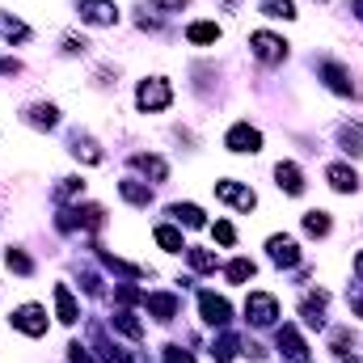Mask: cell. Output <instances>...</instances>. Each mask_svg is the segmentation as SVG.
Listing matches in <instances>:
<instances>
[{"mask_svg": "<svg viewBox=\"0 0 363 363\" xmlns=\"http://www.w3.org/2000/svg\"><path fill=\"white\" fill-rule=\"evenodd\" d=\"M135 101H140V110H165V106L173 101V93H169V85L156 76V80H144V85H140Z\"/></svg>", "mask_w": 363, "mask_h": 363, "instance_id": "obj_1", "label": "cell"}, {"mask_svg": "<svg viewBox=\"0 0 363 363\" xmlns=\"http://www.w3.org/2000/svg\"><path fill=\"white\" fill-rule=\"evenodd\" d=\"M245 313L254 317V326H271V321L279 317V300L266 296V292H254V296L245 300Z\"/></svg>", "mask_w": 363, "mask_h": 363, "instance_id": "obj_2", "label": "cell"}, {"mask_svg": "<svg viewBox=\"0 0 363 363\" xmlns=\"http://www.w3.org/2000/svg\"><path fill=\"white\" fill-rule=\"evenodd\" d=\"M21 334H30V338H38V334H47V317H42V309L38 304H21L13 317H8Z\"/></svg>", "mask_w": 363, "mask_h": 363, "instance_id": "obj_3", "label": "cell"}, {"mask_svg": "<svg viewBox=\"0 0 363 363\" xmlns=\"http://www.w3.org/2000/svg\"><path fill=\"white\" fill-rule=\"evenodd\" d=\"M250 42H254V55H258V59H266V63H279V59L288 55V42H283V38H275V34H266V30H258Z\"/></svg>", "mask_w": 363, "mask_h": 363, "instance_id": "obj_4", "label": "cell"}, {"mask_svg": "<svg viewBox=\"0 0 363 363\" xmlns=\"http://www.w3.org/2000/svg\"><path fill=\"white\" fill-rule=\"evenodd\" d=\"M224 144H228L233 152H258V148H262V135H258L250 123H237V127L228 131V140H224Z\"/></svg>", "mask_w": 363, "mask_h": 363, "instance_id": "obj_5", "label": "cell"}, {"mask_svg": "<svg viewBox=\"0 0 363 363\" xmlns=\"http://www.w3.org/2000/svg\"><path fill=\"white\" fill-rule=\"evenodd\" d=\"M216 195L220 199H228L233 207H241V211H250L258 199H254V190H245V186H237V182H216Z\"/></svg>", "mask_w": 363, "mask_h": 363, "instance_id": "obj_6", "label": "cell"}, {"mask_svg": "<svg viewBox=\"0 0 363 363\" xmlns=\"http://www.w3.org/2000/svg\"><path fill=\"white\" fill-rule=\"evenodd\" d=\"M326 178H330V186H334V190H343V195L359 190V178H355V169H347V165H330V169H326Z\"/></svg>", "mask_w": 363, "mask_h": 363, "instance_id": "obj_7", "label": "cell"}, {"mask_svg": "<svg viewBox=\"0 0 363 363\" xmlns=\"http://www.w3.org/2000/svg\"><path fill=\"white\" fill-rule=\"evenodd\" d=\"M80 8H85V17H89V21H97V25H106V21H114V17H118V8H114L110 0H80Z\"/></svg>", "mask_w": 363, "mask_h": 363, "instance_id": "obj_8", "label": "cell"}, {"mask_svg": "<svg viewBox=\"0 0 363 363\" xmlns=\"http://www.w3.org/2000/svg\"><path fill=\"white\" fill-rule=\"evenodd\" d=\"M275 178H279V190H288V195H300V190H304V182H300V169H296L292 161H283V165L275 169Z\"/></svg>", "mask_w": 363, "mask_h": 363, "instance_id": "obj_9", "label": "cell"}, {"mask_svg": "<svg viewBox=\"0 0 363 363\" xmlns=\"http://www.w3.org/2000/svg\"><path fill=\"white\" fill-rule=\"evenodd\" d=\"M271 258L283 262V266H296V258H300L296 254V241L292 237H271Z\"/></svg>", "mask_w": 363, "mask_h": 363, "instance_id": "obj_10", "label": "cell"}, {"mask_svg": "<svg viewBox=\"0 0 363 363\" xmlns=\"http://www.w3.org/2000/svg\"><path fill=\"white\" fill-rule=\"evenodd\" d=\"M199 304H203V317H207L211 326H224V321H228V304H224L220 296H211V292H203V300H199Z\"/></svg>", "mask_w": 363, "mask_h": 363, "instance_id": "obj_11", "label": "cell"}, {"mask_svg": "<svg viewBox=\"0 0 363 363\" xmlns=\"http://www.w3.org/2000/svg\"><path fill=\"white\" fill-rule=\"evenodd\" d=\"M55 313H59V321H68V326H72V321H76V313H80V309H76V300H72V292H68L63 283L55 288Z\"/></svg>", "mask_w": 363, "mask_h": 363, "instance_id": "obj_12", "label": "cell"}, {"mask_svg": "<svg viewBox=\"0 0 363 363\" xmlns=\"http://www.w3.org/2000/svg\"><path fill=\"white\" fill-rule=\"evenodd\" d=\"M186 38H190V42H216V38H220V25H216V21H195V25L186 30Z\"/></svg>", "mask_w": 363, "mask_h": 363, "instance_id": "obj_13", "label": "cell"}, {"mask_svg": "<svg viewBox=\"0 0 363 363\" xmlns=\"http://www.w3.org/2000/svg\"><path fill=\"white\" fill-rule=\"evenodd\" d=\"M173 216H178L186 228H199V224H203V211H199L195 203H178V207H173Z\"/></svg>", "mask_w": 363, "mask_h": 363, "instance_id": "obj_14", "label": "cell"}, {"mask_svg": "<svg viewBox=\"0 0 363 363\" xmlns=\"http://www.w3.org/2000/svg\"><path fill=\"white\" fill-rule=\"evenodd\" d=\"M262 8H266V17H283V21L296 17V4L292 0H262Z\"/></svg>", "mask_w": 363, "mask_h": 363, "instance_id": "obj_15", "label": "cell"}, {"mask_svg": "<svg viewBox=\"0 0 363 363\" xmlns=\"http://www.w3.org/2000/svg\"><path fill=\"white\" fill-rule=\"evenodd\" d=\"M304 228H309L313 237H326V233H330V216H326V211H309V216H304Z\"/></svg>", "mask_w": 363, "mask_h": 363, "instance_id": "obj_16", "label": "cell"}, {"mask_svg": "<svg viewBox=\"0 0 363 363\" xmlns=\"http://www.w3.org/2000/svg\"><path fill=\"white\" fill-rule=\"evenodd\" d=\"M279 347H288V355H292V359H300V355H304V343H300V334H296V330H283V334H279Z\"/></svg>", "mask_w": 363, "mask_h": 363, "instance_id": "obj_17", "label": "cell"}, {"mask_svg": "<svg viewBox=\"0 0 363 363\" xmlns=\"http://www.w3.org/2000/svg\"><path fill=\"white\" fill-rule=\"evenodd\" d=\"M25 34H30V30H25L17 17H0V38H8V42H13V38H25Z\"/></svg>", "mask_w": 363, "mask_h": 363, "instance_id": "obj_18", "label": "cell"}, {"mask_svg": "<svg viewBox=\"0 0 363 363\" xmlns=\"http://www.w3.org/2000/svg\"><path fill=\"white\" fill-rule=\"evenodd\" d=\"M156 245H165L169 254H178V250H182V237H178L173 228H156Z\"/></svg>", "mask_w": 363, "mask_h": 363, "instance_id": "obj_19", "label": "cell"}, {"mask_svg": "<svg viewBox=\"0 0 363 363\" xmlns=\"http://www.w3.org/2000/svg\"><path fill=\"white\" fill-rule=\"evenodd\" d=\"M4 262H8V271H17V275H30V271H34V266H30V258H25V254H17V250H8V254H4Z\"/></svg>", "mask_w": 363, "mask_h": 363, "instance_id": "obj_20", "label": "cell"}, {"mask_svg": "<svg viewBox=\"0 0 363 363\" xmlns=\"http://www.w3.org/2000/svg\"><path fill=\"white\" fill-rule=\"evenodd\" d=\"M250 275H254V262H245V258H237V262L228 266V279H233V283H245Z\"/></svg>", "mask_w": 363, "mask_h": 363, "instance_id": "obj_21", "label": "cell"}, {"mask_svg": "<svg viewBox=\"0 0 363 363\" xmlns=\"http://www.w3.org/2000/svg\"><path fill=\"white\" fill-rule=\"evenodd\" d=\"M135 165L144 173H152V178H165V161H156V156H135Z\"/></svg>", "mask_w": 363, "mask_h": 363, "instance_id": "obj_22", "label": "cell"}, {"mask_svg": "<svg viewBox=\"0 0 363 363\" xmlns=\"http://www.w3.org/2000/svg\"><path fill=\"white\" fill-rule=\"evenodd\" d=\"M123 195H127L131 203H148V199H152V195H148L144 186H135V182H123Z\"/></svg>", "mask_w": 363, "mask_h": 363, "instance_id": "obj_23", "label": "cell"}, {"mask_svg": "<svg viewBox=\"0 0 363 363\" xmlns=\"http://www.w3.org/2000/svg\"><path fill=\"white\" fill-rule=\"evenodd\" d=\"M216 241H220V245H233V241H237L233 224H224V220H220V224H216Z\"/></svg>", "mask_w": 363, "mask_h": 363, "instance_id": "obj_24", "label": "cell"}, {"mask_svg": "<svg viewBox=\"0 0 363 363\" xmlns=\"http://www.w3.org/2000/svg\"><path fill=\"white\" fill-rule=\"evenodd\" d=\"M190 262H195L199 271H211V266H216V258H211V254H203V250H190Z\"/></svg>", "mask_w": 363, "mask_h": 363, "instance_id": "obj_25", "label": "cell"}, {"mask_svg": "<svg viewBox=\"0 0 363 363\" xmlns=\"http://www.w3.org/2000/svg\"><path fill=\"white\" fill-rule=\"evenodd\" d=\"M165 359H169V363H195L186 351H178V347H169V355H165Z\"/></svg>", "mask_w": 363, "mask_h": 363, "instance_id": "obj_26", "label": "cell"}, {"mask_svg": "<svg viewBox=\"0 0 363 363\" xmlns=\"http://www.w3.org/2000/svg\"><path fill=\"white\" fill-rule=\"evenodd\" d=\"M156 8H182V0H152Z\"/></svg>", "mask_w": 363, "mask_h": 363, "instance_id": "obj_27", "label": "cell"}, {"mask_svg": "<svg viewBox=\"0 0 363 363\" xmlns=\"http://www.w3.org/2000/svg\"><path fill=\"white\" fill-rule=\"evenodd\" d=\"M351 304H355V313H363V296H355V300H351Z\"/></svg>", "mask_w": 363, "mask_h": 363, "instance_id": "obj_28", "label": "cell"}, {"mask_svg": "<svg viewBox=\"0 0 363 363\" xmlns=\"http://www.w3.org/2000/svg\"><path fill=\"white\" fill-rule=\"evenodd\" d=\"M355 271H359V275H363V254H359V258H355Z\"/></svg>", "mask_w": 363, "mask_h": 363, "instance_id": "obj_29", "label": "cell"}]
</instances>
